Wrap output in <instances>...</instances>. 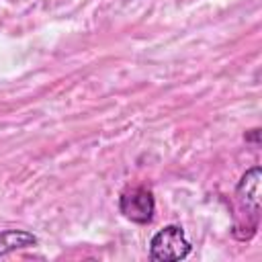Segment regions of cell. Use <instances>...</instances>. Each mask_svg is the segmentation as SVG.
<instances>
[{
    "label": "cell",
    "mask_w": 262,
    "mask_h": 262,
    "mask_svg": "<svg viewBox=\"0 0 262 262\" xmlns=\"http://www.w3.org/2000/svg\"><path fill=\"white\" fill-rule=\"evenodd\" d=\"M190 252V242L186 239L180 225L162 227L149 242V258L156 262H174L186 258Z\"/></svg>",
    "instance_id": "6da1fadb"
},
{
    "label": "cell",
    "mask_w": 262,
    "mask_h": 262,
    "mask_svg": "<svg viewBox=\"0 0 262 262\" xmlns=\"http://www.w3.org/2000/svg\"><path fill=\"white\" fill-rule=\"evenodd\" d=\"M119 211L123 213L125 219L145 225L154 219V211H156V201L149 188L145 186H133L121 192L119 196Z\"/></svg>",
    "instance_id": "7a4b0ae2"
},
{
    "label": "cell",
    "mask_w": 262,
    "mask_h": 262,
    "mask_svg": "<svg viewBox=\"0 0 262 262\" xmlns=\"http://www.w3.org/2000/svg\"><path fill=\"white\" fill-rule=\"evenodd\" d=\"M235 196L258 219V213H260V166L250 168L242 176V180L235 188Z\"/></svg>",
    "instance_id": "3957f363"
},
{
    "label": "cell",
    "mask_w": 262,
    "mask_h": 262,
    "mask_svg": "<svg viewBox=\"0 0 262 262\" xmlns=\"http://www.w3.org/2000/svg\"><path fill=\"white\" fill-rule=\"evenodd\" d=\"M37 246V237L25 229H6L0 233V256H6L14 250Z\"/></svg>",
    "instance_id": "277c9868"
},
{
    "label": "cell",
    "mask_w": 262,
    "mask_h": 262,
    "mask_svg": "<svg viewBox=\"0 0 262 262\" xmlns=\"http://www.w3.org/2000/svg\"><path fill=\"white\" fill-rule=\"evenodd\" d=\"M258 135H260V129H252V133L246 135V141H254V145H258Z\"/></svg>",
    "instance_id": "5b68a950"
}]
</instances>
